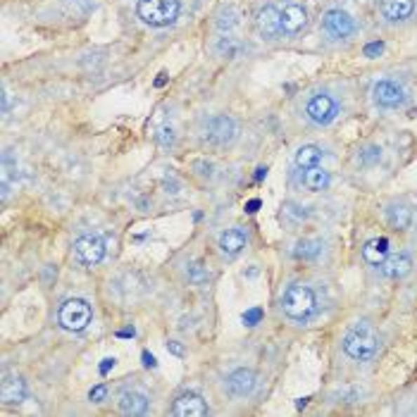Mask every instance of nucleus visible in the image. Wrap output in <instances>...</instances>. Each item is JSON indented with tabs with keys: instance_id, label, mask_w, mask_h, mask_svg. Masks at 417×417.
Returning a JSON list of instances; mask_svg holds the SVG:
<instances>
[{
	"instance_id": "f257e3e1",
	"label": "nucleus",
	"mask_w": 417,
	"mask_h": 417,
	"mask_svg": "<svg viewBox=\"0 0 417 417\" xmlns=\"http://www.w3.org/2000/svg\"><path fill=\"white\" fill-rule=\"evenodd\" d=\"M377 348H379V336L367 322L353 324V327L346 331V336H343V350H346V355L353 360H360V362L372 360L374 355H377Z\"/></svg>"
},
{
	"instance_id": "f03ea898",
	"label": "nucleus",
	"mask_w": 417,
	"mask_h": 417,
	"mask_svg": "<svg viewBox=\"0 0 417 417\" xmlns=\"http://www.w3.org/2000/svg\"><path fill=\"white\" fill-rule=\"evenodd\" d=\"M315 307H317L315 293H312V289L303 286V284H291L282 296L284 315L296 319V322H305L315 312Z\"/></svg>"
},
{
	"instance_id": "7ed1b4c3",
	"label": "nucleus",
	"mask_w": 417,
	"mask_h": 417,
	"mask_svg": "<svg viewBox=\"0 0 417 417\" xmlns=\"http://www.w3.org/2000/svg\"><path fill=\"white\" fill-rule=\"evenodd\" d=\"M179 0H138L136 12L148 27H169L179 17Z\"/></svg>"
},
{
	"instance_id": "20e7f679",
	"label": "nucleus",
	"mask_w": 417,
	"mask_h": 417,
	"mask_svg": "<svg viewBox=\"0 0 417 417\" xmlns=\"http://www.w3.org/2000/svg\"><path fill=\"white\" fill-rule=\"evenodd\" d=\"M91 317H93L91 305L86 303V300H81V298L65 300L62 307H60V312H58L60 327L67 329V331H84L88 327Z\"/></svg>"
},
{
	"instance_id": "39448f33",
	"label": "nucleus",
	"mask_w": 417,
	"mask_h": 417,
	"mask_svg": "<svg viewBox=\"0 0 417 417\" xmlns=\"http://www.w3.org/2000/svg\"><path fill=\"white\" fill-rule=\"evenodd\" d=\"M336 112H338V102L334 100V95H329V93H315V95H310V100L305 102L307 119L317 126L334 122Z\"/></svg>"
},
{
	"instance_id": "423d86ee",
	"label": "nucleus",
	"mask_w": 417,
	"mask_h": 417,
	"mask_svg": "<svg viewBox=\"0 0 417 417\" xmlns=\"http://www.w3.org/2000/svg\"><path fill=\"white\" fill-rule=\"evenodd\" d=\"M406 88L401 86L394 79H382L372 86V100L377 102L379 107H386V110H394V107H401L406 102Z\"/></svg>"
},
{
	"instance_id": "0eeeda50",
	"label": "nucleus",
	"mask_w": 417,
	"mask_h": 417,
	"mask_svg": "<svg viewBox=\"0 0 417 417\" xmlns=\"http://www.w3.org/2000/svg\"><path fill=\"white\" fill-rule=\"evenodd\" d=\"M74 258L81 265H98L105 258V241L98 234H84L74 241Z\"/></svg>"
},
{
	"instance_id": "6e6552de",
	"label": "nucleus",
	"mask_w": 417,
	"mask_h": 417,
	"mask_svg": "<svg viewBox=\"0 0 417 417\" xmlns=\"http://www.w3.org/2000/svg\"><path fill=\"white\" fill-rule=\"evenodd\" d=\"M237 136V124L227 114H215L208 124H205V141L213 146H227Z\"/></svg>"
},
{
	"instance_id": "1a4fd4ad",
	"label": "nucleus",
	"mask_w": 417,
	"mask_h": 417,
	"mask_svg": "<svg viewBox=\"0 0 417 417\" xmlns=\"http://www.w3.org/2000/svg\"><path fill=\"white\" fill-rule=\"evenodd\" d=\"M322 27H324V32L331 36V39H348V36L355 34L353 17H350L348 12L338 10V8H331V10L324 12Z\"/></svg>"
},
{
	"instance_id": "9d476101",
	"label": "nucleus",
	"mask_w": 417,
	"mask_h": 417,
	"mask_svg": "<svg viewBox=\"0 0 417 417\" xmlns=\"http://www.w3.org/2000/svg\"><path fill=\"white\" fill-rule=\"evenodd\" d=\"M258 32L265 36V39H277V36L284 34V27H282V10L277 8V5H263V8L258 10Z\"/></svg>"
},
{
	"instance_id": "9b49d317",
	"label": "nucleus",
	"mask_w": 417,
	"mask_h": 417,
	"mask_svg": "<svg viewBox=\"0 0 417 417\" xmlns=\"http://www.w3.org/2000/svg\"><path fill=\"white\" fill-rule=\"evenodd\" d=\"M379 12L391 24L406 22L415 12V0H379Z\"/></svg>"
},
{
	"instance_id": "f8f14e48",
	"label": "nucleus",
	"mask_w": 417,
	"mask_h": 417,
	"mask_svg": "<svg viewBox=\"0 0 417 417\" xmlns=\"http://www.w3.org/2000/svg\"><path fill=\"white\" fill-rule=\"evenodd\" d=\"M307 24V10L298 3H286L282 8V27L284 34H298Z\"/></svg>"
},
{
	"instance_id": "ddd939ff",
	"label": "nucleus",
	"mask_w": 417,
	"mask_h": 417,
	"mask_svg": "<svg viewBox=\"0 0 417 417\" xmlns=\"http://www.w3.org/2000/svg\"><path fill=\"white\" fill-rule=\"evenodd\" d=\"M172 415H177V417H203V415H208V406H205V401L198 394H184L174 401Z\"/></svg>"
},
{
	"instance_id": "4468645a",
	"label": "nucleus",
	"mask_w": 417,
	"mask_h": 417,
	"mask_svg": "<svg viewBox=\"0 0 417 417\" xmlns=\"http://www.w3.org/2000/svg\"><path fill=\"white\" fill-rule=\"evenodd\" d=\"M227 386H229V391L239 398L251 396L253 389H256V374L251 370H246V367H239V370H234L227 377Z\"/></svg>"
},
{
	"instance_id": "2eb2a0df",
	"label": "nucleus",
	"mask_w": 417,
	"mask_h": 417,
	"mask_svg": "<svg viewBox=\"0 0 417 417\" xmlns=\"http://www.w3.org/2000/svg\"><path fill=\"white\" fill-rule=\"evenodd\" d=\"M0 396H3V403L8 406H15V403H22L27 398V384H24L22 377L17 374H8L3 379V386H0Z\"/></svg>"
},
{
	"instance_id": "dca6fc26",
	"label": "nucleus",
	"mask_w": 417,
	"mask_h": 417,
	"mask_svg": "<svg viewBox=\"0 0 417 417\" xmlns=\"http://www.w3.org/2000/svg\"><path fill=\"white\" fill-rule=\"evenodd\" d=\"M379 267H382V274L389 277V279H401V277H406L413 270V260L403 256V253H396V256L386 258Z\"/></svg>"
},
{
	"instance_id": "f3484780",
	"label": "nucleus",
	"mask_w": 417,
	"mask_h": 417,
	"mask_svg": "<svg viewBox=\"0 0 417 417\" xmlns=\"http://www.w3.org/2000/svg\"><path fill=\"white\" fill-rule=\"evenodd\" d=\"M386 258H389V239H384V237L382 239H370L365 246H362V260H365L367 265L379 267Z\"/></svg>"
},
{
	"instance_id": "a211bd4d",
	"label": "nucleus",
	"mask_w": 417,
	"mask_h": 417,
	"mask_svg": "<svg viewBox=\"0 0 417 417\" xmlns=\"http://www.w3.org/2000/svg\"><path fill=\"white\" fill-rule=\"evenodd\" d=\"M246 249V232L244 229H227V232H222V237H220V251H222V256H237V253H241Z\"/></svg>"
},
{
	"instance_id": "6ab92c4d",
	"label": "nucleus",
	"mask_w": 417,
	"mask_h": 417,
	"mask_svg": "<svg viewBox=\"0 0 417 417\" xmlns=\"http://www.w3.org/2000/svg\"><path fill=\"white\" fill-rule=\"evenodd\" d=\"M119 410L124 415H143L148 413V398L141 391H124L119 396Z\"/></svg>"
},
{
	"instance_id": "aec40b11",
	"label": "nucleus",
	"mask_w": 417,
	"mask_h": 417,
	"mask_svg": "<svg viewBox=\"0 0 417 417\" xmlns=\"http://www.w3.org/2000/svg\"><path fill=\"white\" fill-rule=\"evenodd\" d=\"M386 220H389V225L394 229H408L413 225V210L403 203H391L386 208Z\"/></svg>"
},
{
	"instance_id": "412c9836",
	"label": "nucleus",
	"mask_w": 417,
	"mask_h": 417,
	"mask_svg": "<svg viewBox=\"0 0 417 417\" xmlns=\"http://www.w3.org/2000/svg\"><path fill=\"white\" fill-rule=\"evenodd\" d=\"M293 162H296V167H300V169L317 167L319 162H322V148L312 146V143H307V146H300L298 150H296Z\"/></svg>"
},
{
	"instance_id": "4be33fe9",
	"label": "nucleus",
	"mask_w": 417,
	"mask_h": 417,
	"mask_svg": "<svg viewBox=\"0 0 417 417\" xmlns=\"http://www.w3.org/2000/svg\"><path fill=\"white\" fill-rule=\"evenodd\" d=\"M303 184H305V189L307 191H324L327 186L331 184V177H329V172L327 169H322V167H310V169H305V174H303Z\"/></svg>"
},
{
	"instance_id": "5701e85b",
	"label": "nucleus",
	"mask_w": 417,
	"mask_h": 417,
	"mask_svg": "<svg viewBox=\"0 0 417 417\" xmlns=\"http://www.w3.org/2000/svg\"><path fill=\"white\" fill-rule=\"evenodd\" d=\"M319 253H322V244L315 239H305V241H298L293 249V256L296 258H303V260H312L317 258Z\"/></svg>"
},
{
	"instance_id": "b1692460",
	"label": "nucleus",
	"mask_w": 417,
	"mask_h": 417,
	"mask_svg": "<svg viewBox=\"0 0 417 417\" xmlns=\"http://www.w3.org/2000/svg\"><path fill=\"white\" fill-rule=\"evenodd\" d=\"M186 277H189V282L196 284V286L210 282V272H208V267H205L203 263H191L189 270H186Z\"/></svg>"
},
{
	"instance_id": "393cba45",
	"label": "nucleus",
	"mask_w": 417,
	"mask_h": 417,
	"mask_svg": "<svg viewBox=\"0 0 417 417\" xmlns=\"http://www.w3.org/2000/svg\"><path fill=\"white\" fill-rule=\"evenodd\" d=\"M379 158H382V148H367L365 153H360V162L362 165H372V162H377Z\"/></svg>"
},
{
	"instance_id": "a878e982",
	"label": "nucleus",
	"mask_w": 417,
	"mask_h": 417,
	"mask_svg": "<svg viewBox=\"0 0 417 417\" xmlns=\"http://www.w3.org/2000/svg\"><path fill=\"white\" fill-rule=\"evenodd\" d=\"M260 319H263V310H260V307H251V310L244 312V324H246V327H253V324H258Z\"/></svg>"
},
{
	"instance_id": "bb28decb",
	"label": "nucleus",
	"mask_w": 417,
	"mask_h": 417,
	"mask_svg": "<svg viewBox=\"0 0 417 417\" xmlns=\"http://www.w3.org/2000/svg\"><path fill=\"white\" fill-rule=\"evenodd\" d=\"M158 143H160V146H172V143H174L172 126H162V129L158 131Z\"/></svg>"
},
{
	"instance_id": "cd10ccee",
	"label": "nucleus",
	"mask_w": 417,
	"mask_h": 417,
	"mask_svg": "<svg viewBox=\"0 0 417 417\" xmlns=\"http://www.w3.org/2000/svg\"><path fill=\"white\" fill-rule=\"evenodd\" d=\"M384 53V44L382 41H372V44L365 46V58H379Z\"/></svg>"
},
{
	"instance_id": "c85d7f7f",
	"label": "nucleus",
	"mask_w": 417,
	"mask_h": 417,
	"mask_svg": "<svg viewBox=\"0 0 417 417\" xmlns=\"http://www.w3.org/2000/svg\"><path fill=\"white\" fill-rule=\"evenodd\" d=\"M105 396H107V389H105V386H102V384L93 386V389L88 391V398H91V401H93V403H100Z\"/></svg>"
},
{
	"instance_id": "c756f323",
	"label": "nucleus",
	"mask_w": 417,
	"mask_h": 417,
	"mask_svg": "<svg viewBox=\"0 0 417 417\" xmlns=\"http://www.w3.org/2000/svg\"><path fill=\"white\" fill-rule=\"evenodd\" d=\"M167 350H169V353H174V355H184V348H181L179 341H169L167 343Z\"/></svg>"
},
{
	"instance_id": "7c9ffc66",
	"label": "nucleus",
	"mask_w": 417,
	"mask_h": 417,
	"mask_svg": "<svg viewBox=\"0 0 417 417\" xmlns=\"http://www.w3.org/2000/svg\"><path fill=\"white\" fill-rule=\"evenodd\" d=\"M114 367V358H105L100 362V374H107Z\"/></svg>"
},
{
	"instance_id": "2f4dec72",
	"label": "nucleus",
	"mask_w": 417,
	"mask_h": 417,
	"mask_svg": "<svg viewBox=\"0 0 417 417\" xmlns=\"http://www.w3.org/2000/svg\"><path fill=\"white\" fill-rule=\"evenodd\" d=\"M298 210H300V208H293V205H291V203H289V205H286V215H291V217H296V220H303V217H305V213H298Z\"/></svg>"
},
{
	"instance_id": "473e14b6",
	"label": "nucleus",
	"mask_w": 417,
	"mask_h": 417,
	"mask_svg": "<svg viewBox=\"0 0 417 417\" xmlns=\"http://www.w3.org/2000/svg\"><path fill=\"white\" fill-rule=\"evenodd\" d=\"M141 358H143V365H146V367H155V365H158V362H155V358L148 353V350H143V355H141Z\"/></svg>"
},
{
	"instance_id": "72a5a7b5",
	"label": "nucleus",
	"mask_w": 417,
	"mask_h": 417,
	"mask_svg": "<svg viewBox=\"0 0 417 417\" xmlns=\"http://www.w3.org/2000/svg\"><path fill=\"white\" fill-rule=\"evenodd\" d=\"M258 208H260V201H258V198H253V201H249V203H246V213H258Z\"/></svg>"
},
{
	"instance_id": "f704fd0d",
	"label": "nucleus",
	"mask_w": 417,
	"mask_h": 417,
	"mask_svg": "<svg viewBox=\"0 0 417 417\" xmlns=\"http://www.w3.org/2000/svg\"><path fill=\"white\" fill-rule=\"evenodd\" d=\"M165 84H167V74H165V72H162V74H158V79H155V86H165Z\"/></svg>"
},
{
	"instance_id": "c9c22d12",
	"label": "nucleus",
	"mask_w": 417,
	"mask_h": 417,
	"mask_svg": "<svg viewBox=\"0 0 417 417\" xmlns=\"http://www.w3.org/2000/svg\"><path fill=\"white\" fill-rule=\"evenodd\" d=\"M134 334H136L134 329H124V331H119L117 336H119V338H131V336H134Z\"/></svg>"
},
{
	"instance_id": "e433bc0d",
	"label": "nucleus",
	"mask_w": 417,
	"mask_h": 417,
	"mask_svg": "<svg viewBox=\"0 0 417 417\" xmlns=\"http://www.w3.org/2000/svg\"><path fill=\"white\" fill-rule=\"evenodd\" d=\"M8 105H10V98H8V93L3 91V112H8Z\"/></svg>"
},
{
	"instance_id": "4c0bfd02",
	"label": "nucleus",
	"mask_w": 417,
	"mask_h": 417,
	"mask_svg": "<svg viewBox=\"0 0 417 417\" xmlns=\"http://www.w3.org/2000/svg\"><path fill=\"white\" fill-rule=\"evenodd\" d=\"M265 174H267V169H265V167H260V169H258V172H256V179L260 181V179H263V177H265Z\"/></svg>"
}]
</instances>
